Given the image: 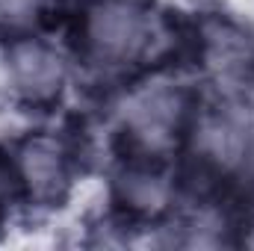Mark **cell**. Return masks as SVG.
I'll return each instance as SVG.
<instances>
[{
    "mask_svg": "<svg viewBox=\"0 0 254 251\" xmlns=\"http://www.w3.org/2000/svg\"><path fill=\"white\" fill-rule=\"evenodd\" d=\"M154 21L139 0H95L80 18L83 54L104 68L136 65L154 51Z\"/></svg>",
    "mask_w": 254,
    "mask_h": 251,
    "instance_id": "6da1fadb",
    "label": "cell"
},
{
    "mask_svg": "<svg viewBox=\"0 0 254 251\" xmlns=\"http://www.w3.org/2000/svg\"><path fill=\"white\" fill-rule=\"evenodd\" d=\"M3 77L21 104L51 107L65 89V63L45 39L18 36L3 51Z\"/></svg>",
    "mask_w": 254,
    "mask_h": 251,
    "instance_id": "3957f363",
    "label": "cell"
},
{
    "mask_svg": "<svg viewBox=\"0 0 254 251\" xmlns=\"http://www.w3.org/2000/svg\"><path fill=\"white\" fill-rule=\"evenodd\" d=\"M169 184L160 175V169L151 160H136L130 163L116 181V195L122 201V207L130 210L133 216H154L166 207L169 201Z\"/></svg>",
    "mask_w": 254,
    "mask_h": 251,
    "instance_id": "5b68a950",
    "label": "cell"
},
{
    "mask_svg": "<svg viewBox=\"0 0 254 251\" xmlns=\"http://www.w3.org/2000/svg\"><path fill=\"white\" fill-rule=\"evenodd\" d=\"M24 192L21 187V178H18V166L12 157H6L0 151V216L15 204V198Z\"/></svg>",
    "mask_w": 254,
    "mask_h": 251,
    "instance_id": "8992f818",
    "label": "cell"
},
{
    "mask_svg": "<svg viewBox=\"0 0 254 251\" xmlns=\"http://www.w3.org/2000/svg\"><path fill=\"white\" fill-rule=\"evenodd\" d=\"M15 166H18V178L24 192L39 201V204H57L63 201L68 187H71V160L63 142H57L54 136H27L18 145L15 154Z\"/></svg>",
    "mask_w": 254,
    "mask_h": 251,
    "instance_id": "277c9868",
    "label": "cell"
},
{
    "mask_svg": "<svg viewBox=\"0 0 254 251\" xmlns=\"http://www.w3.org/2000/svg\"><path fill=\"white\" fill-rule=\"evenodd\" d=\"M187 113H190V101L184 89L172 83H154L127 98L122 113V130L139 157L154 160L178 139L187 122Z\"/></svg>",
    "mask_w": 254,
    "mask_h": 251,
    "instance_id": "7a4b0ae2",
    "label": "cell"
}]
</instances>
